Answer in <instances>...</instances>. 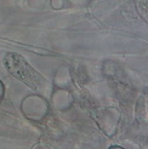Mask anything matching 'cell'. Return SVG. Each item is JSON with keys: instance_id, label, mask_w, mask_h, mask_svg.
<instances>
[{"instance_id": "obj_1", "label": "cell", "mask_w": 148, "mask_h": 149, "mask_svg": "<svg viewBox=\"0 0 148 149\" xmlns=\"http://www.w3.org/2000/svg\"><path fill=\"white\" fill-rule=\"evenodd\" d=\"M4 64L12 77L35 91H43L46 85V79L33 69L26 59L17 54H7L4 58Z\"/></svg>"}, {"instance_id": "obj_2", "label": "cell", "mask_w": 148, "mask_h": 149, "mask_svg": "<svg viewBox=\"0 0 148 149\" xmlns=\"http://www.w3.org/2000/svg\"><path fill=\"white\" fill-rule=\"evenodd\" d=\"M3 93H4V87H3L1 83H0V101H1V97H3Z\"/></svg>"}]
</instances>
